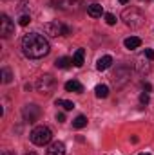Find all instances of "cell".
Returning a JSON list of instances; mask_svg holds the SVG:
<instances>
[{
    "instance_id": "6da1fadb",
    "label": "cell",
    "mask_w": 154,
    "mask_h": 155,
    "mask_svg": "<svg viewBox=\"0 0 154 155\" xmlns=\"http://www.w3.org/2000/svg\"><path fill=\"white\" fill-rule=\"evenodd\" d=\"M22 51L27 58L31 60H38L49 54L51 47H49V41L44 38L38 33H29L22 38Z\"/></svg>"
},
{
    "instance_id": "7a4b0ae2",
    "label": "cell",
    "mask_w": 154,
    "mask_h": 155,
    "mask_svg": "<svg viewBox=\"0 0 154 155\" xmlns=\"http://www.w3.org/2000/svg\"><path fill=\"white\" fill-rule=\"evenodd\" d=\"M121 20L125 22L127 27H132V29H138L145 24V15L142 13V9L138 7H127L123 13H121Z\"/></svg>"
},
{
    "instance_id": "3957f363",
    "label": "cell",
    "mask_w": 154,
    "mask_h": 155,
    "mask_svg": "<svg viewBox=\"0 0 154 155\" xmlns=\"http://www.w3.org/2000/svg\"><path fill=\"white\" fill-rule=\"evenodd\" d=\"M31 143L33 144H37V146H44V144H49L51 143V139H53V132L47 128V126H44V124H40V126H35L33 128V132H31Z\"/></svg>"
},
{
    "instance_id": "277c9868",
    "label": "cell",
    "mask_w": 154,
    "mask_h": 155,
    "mask_svg": "<svg viewBox=\"0 0 154 155\" xmlns=\"http://www.w3.org/2000/svg\"><path fill=\"white\" fill-rule=\"evenodd\" d=\"M44 29H45V33H47L49 36H67V35L71 33V29H69L65 24L58 22V20L47 22V24L44 25Z\"/></svg>"
},
{
    "instance_id": "5b68a950",
    "label": "cell",
    "mask_w": 154,
    "mask_h": 155,
    "mask_svg": "<svg viewBox=\"0 0 154 155\" xmlns=\"http://www.w3.org/2000/svg\"><path fill=\"white\" fill-rule=\"evenodd\" d=\"M42 116V108H40L38 105H35V103H29V105H26L24 108H22V117H24V121L26 123H37Z\"/></svg>"
},
{
    "instance_id": "8992f818",
    "label": "cell",
    "mask_w": 154,
    "mask_h": 155,
    "mask_svg": "<svg viewBox=\"0 0 154 155\" xmlns=\"http://www.w3.org/2000/svg\"><path fill=\"white\" fill-rule=\"evenodd\" d=\"M54 87H56V79H54L53 76H49V74L40 76L38 81H37V88H38V92H42V94H49V92H53Z\"/></svg>"
},
{
    "instance_id": "52a82bcc",
    "label": "cell",
    "mask_w": 154,
    "mask_h": 155,
    "mask_svg": "<svg viewBox=\"0 0 154 155\" xmlns=\"http://www.w3.org/2000/svg\"><path fill=\"white\" fill-rule=\"evenodd\" d=\"M2 25H0V35H2V38H9L13 33H15V25H13V22H11V18L7 16V15H2V22H0Z\"/></svg>"
},
{
    "instance_id": "ba28073f",
    "label": "cell",
    "mask_w": 154,
    "mask_h": 155,
    "mask_svg": "<svg viewBox=\"0 0 154 155\" xmlns=\"http://www.w3.org/2000/svg\"><path fill=\"white\" fill-rule=\"evenodd\" d=\"M45 153L47 155H65V144H64L62 141H53V143L47 146Z\"/></svg>"
},
{
    "instance_id": "9c48e42d",
    "label": "cell",
    "mask_w": 154,
    "mask_h": 155,
    "mask_svg": "<svg viewBox=\"0 0 154 155\" xmlns=\"http://www.w3.org/2000/svg\"><path fill=\"white\" fill-rule=\"evenodd\" d=\"M80 4H82V0H60L58 7L64 9V11H78Z\"/></svg>"
},
{
    "instance_id": "30bf717a",
    "label": "cell",
    "mask_w": 154,
    "mask_h": 155,
    "mask_svg": "<svg viewBox=\"0 0 154 155\" xmlns=\"http://www.w3.org/2000/svg\"><path fill=\"white\" fill-rule=\"evenodd\" d=\"M87 13H89V16L98 18V16L103 15V7H102L100 4H89V5H87Z\"/></svg>"
},
{
    "instance_id": "8fae6325",
    "label": "cell",
    "mask_w": 154,
    "mask_h": 155,
    "mask_svg": "<svg viewBox=\"0 0 154 155\" xmlns=\"http://www.w3.org/2000/svg\"><path fill=\"white\" fill-rule=\"evenodd\" d=\"M111 65H113V58H111L109 54H105V56H102V58L98 60V63H96V69H98V71H107Z\"/></svg>"
},
{
    "instance_id": "7c38bea8",
    "label": "cell",
    "mask_w": 154,
    "mask_h": 155,
    "mask_svg": "<svg viewBox=\"0 0 154 155\" xmlns=\"http://www.w3.org/2000/svg\"><path fill=\"white\" fill-rule=\"evenodd\" d=\"M65 90H67V92H76V94H82V92H83V87H82V83H80V81L71 79V81H67V83H65Z\"/></svg>"
},
{
    "instance_id": "4fadbf2b",
    "label": "cell",
    "mask_w": 154,
    "mask_h": 155,
    "mask_svg": "<svg viewBox=\"0 0 154 155\" xmlns=\"http://www.w3.org/2000/svg\"><path fill=\"white\" fill-rule=\"evenodd\" d=\"M123 45H125V49L132 51V49H138V47L142 45V40L138 38V36H131V38H127L123 41Z\"/></svg>"
},
{
    "instance_id": "5bb4252c",
    "label": "cell",
    "mask_w": 154,
    "mask_h": 155,
    "mask_svg": "<svg viewBox=\"0 0 154 155\" xmlns=\"http://www.w3.org/2000/svg\"><path fill=\"white\" fill-rule=\"evenodd\" d=\"M54 65H56L58 69H64V71H65V69H69V67L73 65V60L67 58V56H62V58H58V60L54 61Z\"/></svg>"
},
{
    "instance_id": "9a60e30c",
    "label": "cell",
    "mask_w": 154,
    "mask_h": 155,
    "mask_svg": "<svg viewBox=\"0 0 154 155\" xmlns=\"http://www.w3.org/2000/svg\"><path fill=\"white\" fill-rule=\"evenodd\" d=\"M83 58H85V51L83 49H78L73 56V65L75 67H82L83 65Z\"/></svg>"
},
{
    "instance_id": "2e32d148",
    "label": "cell",
    "mask_w": 154,
    "mask_h": 155,
    "mask_svg": "<svg viewBox=\"0 0 154 155\" xmlns=\"http://www.w3.org/2000/svg\"><path fill=\"white\" fill-rule=\"evenodd\" d=\"M94 94H96V97L105 99V97L109 96V87H107V85H98V87L94 88Z\"/></svg>"
},
{
    "instance_id": "e0dca14e",
    "label": "cell",
    "mask_w": 154,
    "mask_h": 155,
    "mask_svg": "<svg viewBox=\"0 0 154 155\" xmlns=\"http://www.w3.org/2000/svg\"><path fill=\"white\" fill-rule=\"evenodd\" d=\"M56 107H62L64 110H73L75 103L73 101H65V99H56Z\"/></svg>"
},
{
    "instance_id": "ac0fdd59",
    "label": "cell",
    "mask_w": 154,
    "mask_h": 155,
    "mask_svg": "<svg viewBox=\"0 0 154 155\" xmlns=\"http://www.w3.org/2000/svg\"><path fill=\"white\" fill-rule=\"evenodd\" d=\"M73 126L78 128V130H80V128H83V126H87V117H85V116H78L76 119L73 121Z\"/></svg>"
},
{
    "instance_id": "d6986e66",
    "label": "cell",
    "mask_w": 154,
    "mask_h": 155,
    "mask_svg": "<svg viewBox=\"0 0 154 155\" xmlns=\"http://www.w3.org/2000/svg\"><path fill=\"white\" fill-rule=\"evenodd\" d=\"M11 79H13L11 71H9V69H2V81H4V83H11Z\"/></svg>"
},
{
    "instance_id": "ffe728a7",
    "label": "cell",
    "mask_w": 154,
    "mask_h": 155,
    "mask_svg": "<svg viewBox=\"0 0 154 155\" xmlns=\"http://www.w3.org/2000/svg\"><path fill=\"white\" fill-rule=\"evenodd\" d=\"M29 22H31V16H29V15H22V16H20V20H18V24H20L22 27L29 25Z\"/></svg>"
},
{
    "instance_id": "44dd1931",
    "label": "cell",
    "mask_w": 154,
    "mask_h": 155,
    "mask_svg": "<svg viewBox=\"0 0 154 155\" xmlns=\"http://www.w3.org/2000/svg\"><path fill=\"white\" fill-rule=\"evenodd\" d=\"M105 22H107L109 25H114L116 24V16L114 15H111V13H107V15H105Z\"/></svg>"
},
{
    "instance_id": "7402d4cb",
    "label": "cell",
    "mask_w": 154,
    "mask_h": 155,
    "mask_svg": "<svg viewBox=\"0 0 154 155\" xmlns=\"http://www.w3.org/2000/svg\"><path fill=\"white\" fill-rule=\"evenodd\" d=\"M140 101H142V105H149V92H143L140 96Z\"/></svg>"
},
{
    "instance_id": "603a6c76",
    "label": "cell",
    "mask_w": 154,
    "mask_h": 155,
    "mask_svg": "<svg viewBox=\"0 0 154 155\" xmlns=\"http://www.w3.org/2000/svg\"><path fill=\"white\" fill-rule=\"evenodd\" d=\"M145 58L154 61V49H145Z\"/></svg>"
},
{
    "instance_id": "cb8c5ba5",
    "label": "cell",
    "mask_w": 154,
    "mask_h": 155,
    "mask_svg": "<svg viewBox=\"0 0 154 155\" xmlns=\"http://www.w3.org/2000/svg\"><path fill=\"white\" fill-rule=\"evenodd\" d=\"M56 121H58V123H64V121H65V114H62V112L56 114Z\"/></svg>"
},
{
    "instance_id": "d4e9b609",
    "label": "cell",
    "mask_w": 154,
    "mask_h": 155,
    "mask_svg": "<svg viewBox=\"0 0 154 155\" xmlns=\"http://www.w3.org/2000/svg\"><path fill=\"white\" fill-rule=\"evenodd\" d=\"M143 88H145L147 92H151V90H152V87H151V83H143Z\"/></svg>"
},
{
    "instance_id": "484cf974",
    "label": "cell",
    "mask_w": 154,
    "mask_h": 155,
    "mask_svg": "<svg viewBox=\"0 0 154 155\" xmlns=\"http://www.w3.org/2000/svg\"><path fill=\"white\" fill-rule=\"evenodd\" d=\"M2 155H15L13 152H9V150H5V152H2Z\"/></svg>"
},
{
    "instance_id": "4316f807",
    "label": "cell",
    "mask_w": 154,
    "mask_h": 155,
    "mask_svg": "<svg viewBox=\"0 0 154 155\" xmlns=\"http://www.w3.org/2000/svg\"><path fill=\"white\" fill-rule=\"evenodd\" d=\"M127 2H129V0H120V4H127Z\"/></svg>"
},
{
    "instance_id": "83f0119b",
    "label": "cell",
    "mask_w": 154,
    "mask_h": 155,
    "mask_svg": "<svg viewBox=\"0 0 154 155\" xmlns=\"http://www.w3.org/2000/svg\"><path fill=\"white\" fill-rule=\"evenodd\" d=\"M26 155H37V153H33V152H29V153H26Z\"/></svg>"
},
{
    "instance_id": "f1b7e54d",
    "label": "cell",
    "mask_w": 154,
    "mask_h": 155,
    "mask_svg": "<svg viewBox=\"0 0 154 155\" xmlns=\"http://www.w3.org/2000/svg\"><path fill=\"white\" fill-rule=\"evenodd\" d=\"M140 155H149V153H140Z\"/></svg>"
}]
</instances>
